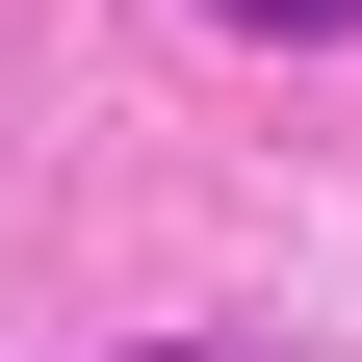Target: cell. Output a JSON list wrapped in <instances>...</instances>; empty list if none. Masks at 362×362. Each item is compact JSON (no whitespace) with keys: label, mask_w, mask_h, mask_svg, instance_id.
<instances>
[{"label":"cell","mask_w":362,"mask_h":362,"mask_svg":"<svg viewBox=\"0 0 362 362\" xmlns=\"http://www.w3.org/2000/svg\"><path fill=\"white\" fill-rule=\"evenodd\" d=\"M233 26H362V0H233Z\"/></svg>","instance_id":"6da1fadb"}]
</instances>
